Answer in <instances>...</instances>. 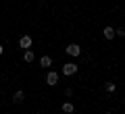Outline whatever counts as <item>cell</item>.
Returning a JSON list of instances; mask_svg holds the SVG:
<instances>
[{
  "instance_id": "1",
  "label": "cell",
  "mask_w": 125,
  "mask_h": 114,
  "mask_svg": "<svg viewBox=\"0 0 125 114\" xmlns=\"http://www.w3.org/2000/svg\"><path fill=\"white\" fill-rule=\"evenodd\" d=\"M77 70H79V66H77L75 62H67V64H62V75H65V77H71V75H75Z\"/></svg>"
},
{
  "instance_id": "2",
  "label": "cell",
  "mask_w": 125,
  "mask_h": 114,
  "mask_svg": "<svg viewBox=\"0 0 125 114\" xmlns=\"http://www.w3.org/2000/svg\"><path fill=\"white\" fill-rule=\"evenodd\" d=\"M31 44H33V40H31L29 33H25V35H21V37H19V46H21L23 50H29Z\"/></svg>"
},
{
  "instance_id": "3",
  "label": "cell",
  "mask_w": 125,
  "mask_h": 114,
  "mask_svg": "<svg viewBox=\"0 0 125 114\" xmlns=\"http://www.w3.org/2000/svg\"><path fill=\"white\" fill-rule=\"evenodd\" d=\"M56 83H58V73L56 70H48V75H46V85L54 87Z\"/></svg>"
},
{
  "instance_id": "4",
  "label": "cell",
  "mask_w": 125,
  "mask_h": 114,
  "mask_svg": "<svg viewBox=\"0 0 125 114\" xmlns=\"http://www.w3.org/2000/svg\"><path fill=\"white\" fill-rule=\"evenodd\" d=\"M65 52L69 54V56H73V58H77L81 54V48H79V44H69L67 46V50H65Z\"/></svg>"
},
{
  "instance_id": "5",
  "label": "cell",
  "mask_w": 125,
  "mask_h": 114,
  "mask_svg": "<svg viewBox=\"0 0 125 114\" xmlns=\"http://www.w3.org/2000/svg\"><path fill=\"white\" fill-rule=\"evenodd\" d=\"M40 66L50 69V66H52V58H50V56H42V58H40Z\"/></svg>"
},
{
  "instance_id": "6",
  "label": "cell",
  "mask_w": 125,
  "mask_h": 114,
  "mask_svg": "<svg viewBox=\"0 0 125 114\" xmlns=\"http://www.w3.org/2000/svg\"><path fill=\"white\" fill-rule=\"evenodd\" d=\"M73 110H75V106L71 102H62V112L65 114H73Z\"/></svg>"
},
{
  "instance_id": "7",
  "label": "cell",
  "mask_w": 125,
  "mask_h": 114,
  "mask_svg": "<svg viewBox=\"0 0 125 114\" xmlns=\"http://www.w3.org/2000/svg\"><path fill=\"white\" fill-rule=\"evenodd\" d=\"M102 35L106 37V40H113V37H115V29H113V27H104V29H102Z\"/></svg>"
},
{
  "instance_id": "8",
  "label": "cell",
  "mask_w": 125,
  "mask_h": 114,
  "mask_svg": "<svg viewBox=\"0 0 125 114\" xmlns=\"http://www.w3.org/2000/svg\"><path fill=\"white\" fill-rule=\"evenodd\" d=\"M23 97H25V93H23L21 89H19V91H15V96H13V104H21Z\"/></svg>"
},
{
  "instance_id": "9",
  "label": "cell",
  "mask_w": 125,
  "mask_h": 114,
  "mask_svg": "<svg viewBox=\"0 0 125 114\" xmlns=\"http://www.w3.org/2000/svg\"><path fill=\"white\" fill-rule=\"evenodd\" d=\"M33 58H36V54L31 52V50H25V52H23V60L25 62H33Z\"/></svg>"
},
{
  "instance_id": "10",
  "label": "cell",
  "mask_w": 125,
  "mask_h": 114,
  "mask_svg": "<svg viewBox=\"0 0 125 114\" xmlns=\"http://www.w3.org/2000/svg\"><path fill=\"white\" fill-rule=\"evenodd\" d=\"M104 89H106L108 93H113V91L117 89V85H115V83H106V85H104Z\"/></svg>"
},
{
  "instance_id": "11",
  "label": "cell",
  "mask_w": 125,
  "mask_h": 114,
  "mask_svg": "<svg viewBox=\"0 0 125 114\" xmlns=\"http://www.w3.org/2000/svg\"><path fill=\"white\" fill-rule=\"evenodd\" d=\"M123 35H125V29H123V27L115 29V37H123Z\"/></svg>"
},
{
  "instance_id": "12",
  "label": "cell",
  "mask_w": 125,
  "mask_h": 114,
  "mask_svg": "<svg viewBox=\"0 0 125 114\" xmlns=\"http://www.w3.org/2000/svg\"><path fill=\"white\" fill-rule=\"evenodd\" d=\"M2 54H4V46L0 44V56H2Z\"/></svg>"
},
{
  "instance_id": "13",
  "label": "cell",
  "mask_w": 125,
  "mask_h": 114,
  "mask_svg": "<svg viewBox=\"0 0 125 114\" xmlns=\"http://www.w3.org/2000/svg\"><path fill=\"white\" fill-rule=\"evenodd\" d=\"M102 114H111V112H102Z\"/></svg>"
},
{
  "instance_id": "14",
  "label": "cell",
  "mask_w": 125,
  "mask_h": 114,
  "mask_svg": "<svg viewBox=\"0 0 125 114\" xmlns=\"http://www.w3.org/2000/svg\"><path fill=\"white\" fill-rule=\"evenodd\" d=\"M36 114H38V112H36Z\"/></svg>"
}]
</instances>
